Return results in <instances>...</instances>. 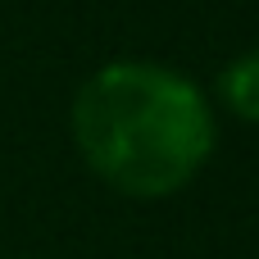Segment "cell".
<instances>
[{
    "mask_svg": "<svg viewBox=\"0 0 259 259\" xmlns=\"http://www.w3.org/2000/svg\"><path fill=\"white\" fill-rule=\"evenodd\" d=\"M219 96H223V105H228L237 118L259 123V46L246 50V55H237V59L219 73Z\"/></svg>",
    "mask_w": 259,
    "mask_h": 259,
    "instance_id": "7a4b0ae2",
    "label": "cell"
},
{
    "mask_svg": "<svg viewBox=\"0 0 259 259\" xmlns=\"http://www.w3.org/2000/svg\"><path fill=\"white\" fill-rule=\"evenodd\" d=\"M73 141L87 168L123 196L182 191L214 150V114L200 87L146 59L96 68L73 100Z\"/></svg>",
    "mask_w": 259,
    "mask_h": 259,
    "instance_id": "6da1fadb",
    "label": "cell"
}]
</instances>
